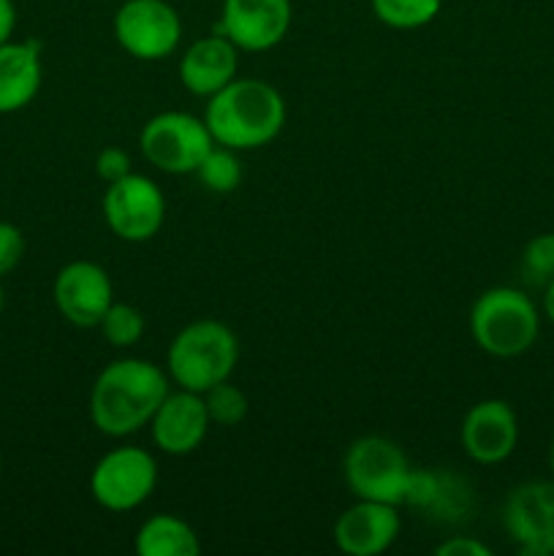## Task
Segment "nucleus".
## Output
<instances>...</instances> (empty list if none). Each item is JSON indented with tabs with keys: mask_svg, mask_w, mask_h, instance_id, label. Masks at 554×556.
<instances>
[{
	"mask_svg": "<svg viewBox=\"0 0 554 556\" xmlns=\"http://www.w3.org/2000/svg\"><path fill=\"white\" fill-rule=\"evenodd\" d=\"M168 394V372L147 358H117L98 372L90 391L92 427L106 438H128L150 427Z\"/></svg>",
	"mask_w": 554,
	"mask_h": 556,
	"instance_id": "nucleus-1",
	"label": "nucleus"
},
{
	"mask_svg": "<svg viewBox=\"0 0 554 556\" xmlns=\"http://www.w3.org/2000/svg\"><path fill=\"white\" fill-rule=\"evenodd\" d=\"M286 101L280 90L264 79H234L221 92L210 96L204 123L215 144L228 150H259L275 141L286 125Z\"/></svg>",
	"mask_w": 554,
	"mask_h": 556,
	"instance_id": "nucleus-2",
	"label": "nucleus"
},
{
	"mask_svg": "<svg viewBox=\"0 0 554 556\" xmlns=\"http://www.w3.org/2000/svg\"><path fill=\"white\" fill-rule=\"evenodd\" d=\"M239 362V340L231 326L201 318L185 326L166 353V372L179 389L204 394L234 375Z\"/></svg>",
	"mask_w": 554,
	"mask_h": 556,
	"instance_id": "nucleus-3",
	"label": "nucleus"
},
{
	"mask_svg": "<svg viewBox=\"0 0 554 556\" xmlns=\"http://www.w3.org/2000/svg\"><path fill=\"white\" fill-rule=\"evenodd\" d=\"M473 342L494 358H516L541 334V313L525 291L498 286L483 291L470 309Z\"/></svg>",
	"mask_w": 554,
	"mask_h": 556,
	"instance_id": "nucleus-4",
	"label": "nucleus"
},
{
	"mask_svg": "<svg viewBox=\"0 0 554 556\" xmlns=\"http://www.w3.org/2000/svg\"><path fill=\"white\" fill-rule=\"evenodd\" d=\"M411 470L405 451L380 434L353 440L342 459V476L356 500H378L396 508L405 505Z\"/></svg>",
	"mask_w": 554,
	"mask_h": 556,
	"instance_id": "nucleus-5",
	"label": "nucleus"
},
{
	"mask_svg": "<svg viewBox=\"0 0 554 556\" xmlns=\"http://www.w3.org/2000/svg\"><path fill=\"white\" fill-rule=\"evenodd\" d=\"M215 147L210 128L204 119L188 112H161L144 123L139 134V150L150 166L158 172L196 174L206 152Z\"/></svg>",
	"mask_w": 554,
	"mask_h": 556,
	"instance_id": "nucleus-6",
	"label": "nucleus"
},
{
	"mask_svg": "<svg viewBox=\"0 0 554 556\" xmlns=\"http://www.w3.org/2000/svg\"><path fill=\"white\" fill-rule=\"evenodd\" d=\"M155 486L158 462L139 445L112 448L96 462L90 476L92 500L112 514H128L144 505Z\"/></svg>",
	"mask_w": 554,
	"mask_h": 556,
	"instance_id": "nucleus-7",
	"label": "nucleus"
},
{
	"mask_svg": "<svg viewBox=\"0 0 554 556\" xmlns=\"http://www.w3.org/2000/svg\"><path fill=\"white\" fill-rule=\"evenodd\" d=\"M112 30L119 49L144 63L166 60L182 41V20L168 0H125Z\"/></svg>",
	"mask_w": 554,
	"mask_h": 556,
	"instance_id": "nucleus-8",
	"label": "nucleus"
},
{
	"mask_svg": "<svg viewBox=\"0 0 554 556\" xmlns=\"http://www.w3.org/2000/svg\"><path fill=\"white\" fill-rule=\"evenodd\" d=\"M103 220L123 242H147L166 220V195L155 179L130 172L117 182H109L103 193Z\"/></svg>",
	"mask_w": 554,
	"mask_h": 556,
	"instance_id": "nucleus-9",
	"label": "nucleus"
},
{
	"mask_svg": "<svg viewBox=\"0 0 554 556\" xmlns=\"http://www.w3.org/2000/svg\"><path fill=\"white\" fill-rule=\"evenodd\" d=\"M503 530L525 556H554V478L511 489L503 503Z\"/></svg>",
	"mask_w": 554,
	"mask_h": 556,
	"instance_id": "nucleus-10",
	"label": "nucleus"
},
{
	"mask_svg": "<svg viewBox=\"0 0 554 556\" xmlns=\"http://www.w3.org/2000/svg\"><path fill=\"white\" fill-rule=\"evenodd\" d=\"M58 313L76 329H98L114 304L109 271L96 261H71L58 271L52 286Z\"/></svg>",
	"mask_w": 554,
	"mask_h": 556,
	"instance_id": "nucleus-11",
	"label": "nucleus"
},
{
	"mask_svg": "<svg viewBox=\"0 0 554 556\" xmlns=\"http://www.w3.org/2000/svg\"><path fill=\"white\" fill-rule=\"evenodd\" d=\"M291 27V0H223L217 30L239 52H269Z\"/></svg>",
	"mask_w": 554,
	"mask_h": 556,
	"instance_id": "nucleus-12",
	"label": "nucleus"
},
{
	"mask_svg": "<svg viewBox=\"0 0 554 556\" xmlns=\"http://www.w3.org/2000/svg\"><path fill=\"white\" fill-rule=\"evenodd\" d=\"M462 451L476 465H500L519 445V418L505 400H481L465 413Z\"/></svg>",
	"mask_w": 554,
	"mask_h": 556,
	"instance_id": "nucleus-13",
	"label": "nucleus"
},
{
	"mask_svg": "<svg viewBox=\"0 0 554 556\" xmlns=\"http://www.w3.org/2000/svg\"><path fill=\"white\" fill-rule=\"evenodd\" d=\"M402 530L400 508L378 500H356L335 521V546L348 556H378L389 552Z\"/></svg>",
	"mask_w": 554,
	"mask_h": 556,
	"instance_id": "nucleus-14",
	"label": "nucleus"
},
{
	"mask_svg": "<svg viewBox=\"0 0 554 556\" xmlns=\"http://www.w3.org/2000/svg\"><path fill=\"white\" fill-rule=\"evenodd\" d=\"M212 421L204 396L196 391H168L150 421L152 443L168 456H188L206 440Z\"/></svg>",
	"mask_w": 554,
	"mask_h": 556,
	"instance_id": "nucleus-15",
	"label": "nucleus"
},
{
	"mask_svg": "<svg viewBox=\"0 0 554 556\" xmlns=\"http://www.w3.org/2000/svg\"><path fill=\"white\" fill-rule=\"evenodd\" d=\"M239 71V49L221 33L196 38L182 52L177 65L179 85L190 96L210 98L221 92L228 81L237 79Z\"/></svg>",
	"mask_w": 554,
	"mask_h": 556,
	"instance_id": "nucleus-16",
	"label": "nucleus"
},
{
	"mask_svg": "<svg viewBox=\"0 0 554 556\" xmlns=\"http://www.w3.org/2000/svg\"><path fill=\"white\" fill-rule=\"evenodd\" d=\"M405 505L421 510L424 516L443 525H459L470 519L473 486L456 472L445 470H416L407 478Z\"/></svg>",
	"mask_w": 554,
	"mask_h": 556,
	"instance_id": "nucleus-17",
	"label": "nucleus"
},
{
	"mask_svg": "<svg viewBox=\"0 0 554 556\" xmlns=\"http://www.w3.org/2000/svg\"><path fill=\"white\" fill-rule=\"evenodd\" d=\"M41 43H0V114H14L30 106L41 90Z\"/></svg>",
	"mask_w": 554,
	"mask_h": 556,
	"instance_id": "nucleus-18",
	"label": "nucleus"
},
{
	"mask_svg": "<svg viewBox=\"0 0 554 556\" xmlns=\"http://www.w3.org/2000/svg\"><path fill=\"white\" fill-rule=\"evenodd\" d=\"M134 552L139 556H199L201 541L179 516L155 514L136 530Z\"/></svg>",
	"mask_w": 554,
	"mask_h": 556,
	"instance_id": "nucleus-19",
	"label": "nucleus"
},
{
	"mask_svg": "<svg viewBox=\"0 0 554 556\" xmlns=\"http://www.w3.org/2000/svg\"><path fill=\"white\" fill-rule=\"evenodd\" d=\"M375 20L394 30H418L440 14L443 0H369Z\"/></svg>",
	"mask_w": 554,
	"mask_h": 556,
	"instance_id": "nucleus-20",
	"label": "nucleus"
},
{
	"mask_svg": "<svg viewBox=\"0 0 554 556\" xmlns=\"http://www.w3.org/2000/svg\"><path fill=\"white\" fill-rule=\"evenodd\" d=\"M196 177L212 193H231V190H237L239 182H242V163H239L237 150L215 144L206 152L201 166L196 168Z\"/></svg>",
	"mask_w": 554,
	"mask_h": 556,
	"instance_id": "nucleus-21",
	"label": "nucleus"
},
{
	"mask_svg": "<svg viewBox=\"0 0 554 556\" xmlns=\"http://www.w3.org/2000/svg\"><path fill=\"white\" fill-rule=\"evenodd\" d=\"M101 329L103 340L114 348H134L136 342L144 337L147 329V320L141 315V309H136L134 304H123V302H114L112 307L106 309L103 320L98 324Z\"/></svg>",
	"mask_w": 554,
	"mask_h": 556,
	"instance_id": "nucleus-22",
	"label": "nucleus"
},
{
	"mask_svg": "<svg viewBox=\"0 0 554 556\" xmlns=\"http://www.w3.org/2000/svg\"><path fill=\"white\" fill-rule=\"evenodd\" d=\"M201 396H204L210 421L217 424V427H237V424H242L244 416H248V396H244L242 389L228 383V380L212 386V389L204 391Z\"/></svg>",
	"mask_w": 554,
	"mask_h": 556,
	"instance_id": "nucleus-23",
	"label": "nucleus"
},
{
	"mask_svg": "<svg viewBox=\"0 0 554 556\" xmlns=\"http://www.w3.org/2000/svg\"><path fill=\"white\" fill-rule=\"evenodd\" d=\"M521 277L530 286L543 288L554 277V231L538 233L521 250Z\"/></svg>",
	"mask_w": 554,
	"mask_h": 556,
	"instance_id": "nucleus-24",
	"label": "nucleus"
},
{
	"mask_svg": "<svg viewBox=\"0 0 554 556\" xmlns=\"http://www.w3.org/2000/svg\"><path fill=\"white\" fill-rule=\"evenodd\" d=\"M25 258V233L20 226L0 220V280L16 269Z\"/></svg>",
	"mask_w": 554,
	"mask_h": 556,
	"instance_id": "nucleus-25",
	"label": "nucleus"
},
{
	"mask_svg": "<svg viewBox=\"0 0 554 556\" xmlns=\"http://www.w3.org/2000/svg\"><path fill=\"white\" fill-rule=\"evenodd\" d=\"M96 174L103 182H117L125 174H130V155L123 147H106L96 157Z\"/></svg>",
	"mask_w": 554,
	"mask_h": 556,
	"instance_id": "nucleus-26",
	"label": "nucleus"
},
{
	"mask_svg": "<svg viewBox=\"0 0 554 556\" xmlns=\"http://www.w3.org/2000/svg\"><path fill=\"white\" fill-rule=\"evenodd\" d=\"M435 554L438 556H492V548L487 543H481L478 538L470 535H454L445 538L443 543L435 546Z\"/></svg>",
	"mask_w": 554,
	"mask_h": 556,
	"instance_id": "nucleus-27",
	"label": "nucleus"
},
{
	"mask_svg": "<svg viewBox=\"0 0 554 556\" xmlns=\"http://www.w3.org/2000/svg\"><path fill=\"white\" fill-rule=\"evenodd\" d=\"M16 27V5L14 0H0V43L11 41Z\"/></svg>",
	"mask_w": 554,
	"mask_h": 556,
	"instance_id": "nucleus-28",
	"label": "nucleus"
},
{
	"mask_svg": "<svg viewBox=\"0 0 554 556\" xmlns=\"http://www.w3.org/2000/svg\"><path fill=\"white\" fill-rule=\"evenodd\" d=\"M541 313H543V318H546L549 324L554 326V277H552V280L546 282V286H543V296H541Z\"/></svg>",
	"mask_w": 554,
	"mask_h": 556,
	"instance_id": "nucleus-29",
	"label": "nucleus"
},
{
	"mask_svg": "<svg viewBox=\"0 0 554 556\" xmlns=\"http://www.w3.org/2000/svg\"><path fill=\"white\" fill-rule=\"evenodd\" d=\"M549 470H552V478H554V440L552 445H549Z\"/></svg>",
	"mask_w": 554,
	"mask_h": 556,
	"instance_id": "nucleus-30",
	"label": "nucleus"
},
{
	"mask_svg": "<svg viewBox=\"0 0 554 556\" xmlns=\"http://www.w3.org/2000/svg\"><path fill=\"white\" fill-rule=\"evenodd\" d=\"M3 304H5V296H3V286H0V313H3Z\"/></svg>",
	"mask_w": 554,
	"mask_h": 556,
	"instance_id": "nucleus-31",
	"label": "nucleus"
},
{
	"mask_svg": "<svg viewBox=\"0 0 554 556\" xmlns=\"http://www.w3.org/2000/svg\"><path fill=\"white\" fill-rule=\"evenodd\" d=\"M0 470H3V454H0Z\"/></svg>",
	"mask_w": 554,
	"mask_h": 556,
	"instance_id": "nucleus-32",
	"label": "nucleus"
}]
</instances>
